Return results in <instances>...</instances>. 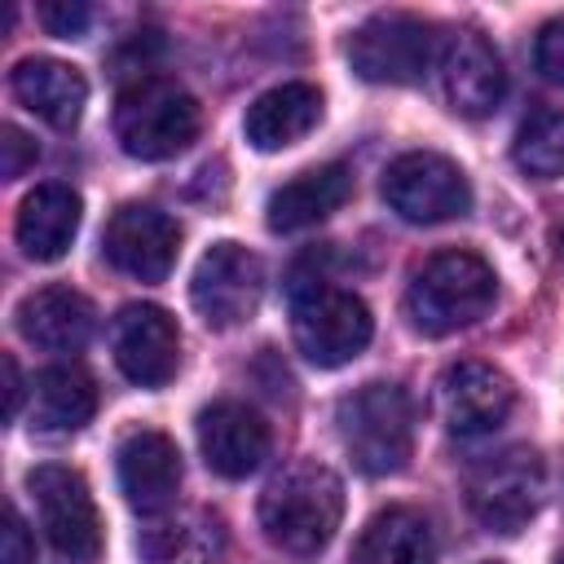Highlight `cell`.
<instances>
[{
    "mask_svg": "<svg viewBox=\"0 0 564 564\" xmlns=\"http://www.w3.org/2000/svg\"><path fill=\"white\" fill-rule=\"evenodd\" d=\"M344 520V485L326 463H291L260 494V529L286 555H317Z\"/></svg>",
    "mask_w": 564,
    "mask_h": 564,
    "instance_id": "1",
    "label": "cell"
},
{
    "mask_svg": "<svg viewBox=\"0 0 564 564\" xmlns=\"http://www.w3.org/2000/svg\"><path fill=\"white\" fill-rule=\"evenodd\" d=\"M498 295V278L494 269L476 256V251H436L427 256L405 291V313L414 322V330L423 335H454L471 322H480L489 313Z\"/></svg>",
    "mask_w": 564,
    "mask_h": 564,
    "instance_id": "2",
    "label": "cell"
},
{
    "mask_svg": "<svg viewBox=\"0 0 564 564\" xmlns=\"http://www.w3.org/2000/svg\"><path fill=\"white\" fill-rule=\"evenodd\" d=\"M335 423H339V441H344L348 458L366 476H392L410 463L414 410H410V397L401 383L370 379V383L352 388L348 397H339Z\"/></svg>",
    "mask_w": 564,
    "mask_h": 564,
    "instance_id": "3",
    "label": "cell"
},
{
    "mask_svg": "<svg viewBox=\"0 0 564 564\" xmlns=\"http://www.w3.org/2000/svg\"><path fill=\"white\" fill-rule=\"evenodd\" d=\"M198 137V101L176 84L145 75L128 84L115 101V141L123 154L141 163H159L181 154Z\"/></svg>",
    "mask_w": 564,
    "mask_h": 564,
    "instance_id": "4",
    "label": "cell"
},
{
    "mask_svg": "<svg viewBox=\"0 0 564 564\" xmlns=\"http://www.w3.org/2000/svg\"><path fill=\"white\" fill-rule=\"evenodd\" d=\"M291 335L304 361L335 370V366H348L370 344L375 317L361 295L330 282H308L291 300Z\"/></svg>",
    "mask_w": 564,
    "mask_h": 564,
    "instance_id": "5",
    "label": "cell"
},
{
    "mask_svg": "<svg viewBox=\"0 0 564 564\" xmlns=\"http://www.w3.org/2000/svg\"><path fill=\"white\" fill-rule=\"evenodd\" d=\"M542 494H546V467L542 454L529 445L489 454L467 476V507L494 533H520L538 516Z\"/></svg>",
    "mask_w": 564,
    "mask_h": 564,
    "instance_id": "6",
    "label": "cell"
},
{
    "mask_svg": "<svg viewBox=\"0 0 564 564\" xmlns=\"http://www.w3.org/2000/svg\"><path fill=\"white\" fill-rule=\"evenodd\" d=\"M383 203L410 225H441L471 207L463 167L436 150H410L383 167Z\"/></svg>",
    "mask_w": 564,
    "mask_h": 564,
    "instance_id": "7",
    "label": "cell"
},
{
    "mask_svg": "<svg viewBox=\"0 0 564 564\" xmlns=\"http://www.w3.org/2000/svg\"><path fill=\"white\" fill-rule=\"evenodd\" d=\"M40 529L48 538V546L70 560V564H88L101 551V520H97V502L88 494V480L75 467L62 463H44L26 476Z\"/></svg>",
    "mask_w": 564,
    "mask_h": 564,
    "instance_id": "8",
    "label": "cell"
},
{
    "mask_svg": "<svg viewBox=\"0 0 564 564\" xmlns=\"http://www.w3.org/2000/svg\"><path fill=\"white\" fill-rule=\"evenodd\" d=\"M264 295V264L242 242H212L189 278V300L212 330H234L256 317Z\"/></svg>",
    "mask_w": 564,
    "mask_h": 564,
    "instance_id": "9",
    "label": "cell"
},
{
    "mask_svg": "<svg viewBox=\"0 0 564 564\" xmlns=\"http://www.w3.org/2000/svg\"><path fill=\"white\" fill-rule=\"evenodd\" d=\"M432 53L436 35L414 13H375L348 40V62L366 84H419Z\"/></svg>",
    "mask_w": 564,
    "mask_h": 564,
    "instance_id": "10",
    "label": "cell"
},
{
    "mask_svg": "<svg viewBox=\"0 0 564 564\" xmlns=\"http://www.w3.org/2000/svg\"><path fill=\"white\" fill-rule=\"evenodd\" d=\"M106 260L137 278V282H163L176 264L181 251V229L167 212L150 207V203H123L110 220H106Z\"/></svg>",
    "mask_w": 564,
    "mask_h": 564,
    "instance_id": "11",
    "label": "cell"
},
{
    "mask_svg": "<svg viewBox=\"0 0 564 564\" xmlns=\"http://www.w3.org/2000/svg\"><path fill=\"white\" fill-rule=\"evenodd\" d=\"M110 352H115V366L132 383L163 388L181 366V330L167 308L128 304V308H119V317L110 326Z\"/></svg>",
    "mask_w": 564,
    "mask_h": 564,
    "instance_id": "12",
    "label": "cell"
},
{
    "mask_svg": "<svg viewBox=\"0 0 564 564\" xmlns=\"http://www.w3.org/2000/svg\"><path fill=\"white\" fill-rule=\"evenodd\" d=\"M516 405L511 379L489 361H454L436 379V414L454 436L494 432Z\"/></svg>",
    "mask_w": 564,
    "mask_h": 564,
    "instance_id": "13",
    "label": "cell"
},
{
    "mask_svg": "<svg viewBox=\"0 0 564 564\" xmlns=\"http://www.w3.org/2000/svg\"><path fill=\"white\" fill-rule=\"evenodd\" d=\"M115 467H119V489L128 498L132 511L141 516H159L176 502V489H181V454H176V441L154 432V427H141V432H128L115 449Z\"/></svg>",
    "mask_w": 564,
    "mask_h": 564,
    "instance_id": "14",
    "label": "cell"
},
{
    "mask_svg": "<svg viewBox=\"0 0 564 564\" xmlns=\"http://www.w3.org/2000/svg\"><path fill=\"white\" fill-rule=\"evenodd\" d=\"M194 427L203 463L225 480L251 476L269 454V423L242 401H212Z\"/></svg>",
    "mask_w": 564,
    "mask_h": 564,
    "instance_id": "15",
    "label": "cell"
},
{
    "mask_svg": "<svg viewBox=\"0 0 564 564\" xmlns=\"http://www.w3.org/2000/svg\"><path fill=\"white\" fill-rule=\"evenodd\" d=\"M441 88H445V101L467 119H480L502 101L507 70L480 31H454L449 35V44L441 53Z\"/></svg>",
    "mask_w": 564,
    "mask_h": 564,
    "instance_id": "16",
    "label": "cell"
},
{
    "mask_svg": "<svg viewBox=\"0 0 564 564\" xmlns=\"http://www.w3.org/2000/svg\"><path fill=\"white\" fill-rule=\"evenodd\" d=\"M79 194L62 181H48V185H35L22 203H18V220H13V238L18 247L40 260V264H53L70 251L75 234H79Z\"/></svg>",
    "mask_w": 564,
    "mask_h": 564,
    "instance_id": "17",
    "label": "cell"
},
{
    "mask_svg": "<svg viewBox=\"0 0 564 564\" xmlns=\"http://www.w3.org/2000/svg\"><path fill=\"white\" fill-rule=\"evenodd\" d=\"M18 330L26 344L44 348V352H75L88 344L97 313L93 300L79 295L75 286H40L18 304Z\"/></svg>",
    "mask_w": 564,
    "mask_h": 564,
    "instance_id": "18",
    "label": "cell"
},
{
    "mask_svg": "<svg viewBox=\"0 0 564 564\" xmlns=\"http://www.w3.org/2000/svg\"><path fill=\"white\" fill-rule=\"evenodd\" d=\"M348 198H352V172L344 163H322L278 185L264 203V220L273 234H295V229H308L335 216Z\"/></svg>",
    "mask_w": 564,
    "mask_h": 564,
    "instance_id": "19",
    "label": "cell"
},
{
    "mask_svg": "<svg viewBox=\"0 0 564 564\" xmlns=\"http://www.w3.org/2000/svg\"><path fill=\"white\" fill-rule=\"evenodd\" d=\"M13 97L40 115L48 128H75L88 101V79L79 75V66L57 62V57H22L9 75Z\"/></svg>",
    "mask_w": 564,
    "mask_h": 564,
    "instance_id": "20",
    "label": "cell"
},
{
    "mask_svg": "<svg viewBox=\"0 0 564 564\" xmlns=\"http://www.w3.org/2000/svg\"><path fill=\"white\" fill-rule=\"evenodd\" d=\"M322 119V93L304 79H291V84H278L269 93H260L251 106H247V119H242V132L256 150L273 154V150H286L295 141H304Z\"/></svg>",
    "mask_w": 564,
    "mask_h": 564,
    "instance_id": "21",
    "label": "cell"
},
{
    "mask_svg": "<svg viewBox=\"0 0 564 564\" xmlns=\"http://www.w3.org/2000/svg\"><path fill=\"white\" fill-rule=\"evenodd\" d=\"M352 564H436V542L414 507H388L366 520Z\"/></svg>",
    "mask_w": 564,
    "mask_h": 564,
    "instance_id": "22",
    "label": "cell"
},
{
    "mask_svg": "<svg viewBox=\"0 0 564 564\" xmlns=\"http://www.w3.org/2000/svg\"><path fill=\"white\" fill-rule=\"evenodd\" d=\"M35 405L31 419L40 432H75L93 419L97 410V383L84 366H48L31 383Z\"/></svg>",
    "mask_w": 564,
    "mask_h": 564,
    "instance_id": "23",
    "label": "cell"
},
{
    "mask_svg": "<svg viewBox=\"0 0 564 564\" xmlns=\"http://www.w3.org/2000/svg\"><path fill=\"white\" fill-rule=\"evenodd\" d=\"M516 163L538 181L564 176V110H538L516 137Z\"/></svg>",
    "mask_w": 564,
    "mask_h": 564,
    "instance_id": "24",
    "label": "cell"
},
{
    "mask_svg": "<svg viewBox=\"0 0 564 564\" xmlns=\"http://www.w3.org/2000/svg\"><path fill=\"white\" fill-rule=\"evenodd\" d=\"M88 18H93V9L84 0H44L40 4V22L57 40H79L88 31Z\"/></svg>",
    "mask_w": 564,
    "mask_h": 564,
    "instance_id": "25",
    "label": "cell"
},
{
    "mask_svg": "<svg viewBox=\"0 0 564 564\" xmlns=\"http://www.w3.org/2000/svg\"><path fill=\"white\" fill-rule=\"evenodd\" d=\"M533 62H538V70H542L555 88H564V18H551V22L538 31Z\"/></svg>",
    "mask_w": 564,
    "mask_h": 564,
    "instance_id": "26",
    "label": "cell"
},
{
    "mask_svg": "<svg viewBox=\"0 0 564 564\" xmlns=\"http://www.w3.org/2000/svg\"><path fill=\"white\" fill-rule=\"evenodd\" d=\"M0 137H4V141H0V154H4V159H0V172H4V181H18V176L35 163L40 150H35V141H31L22 128H13V123H4Z\"/></svg>",
    "mask_w": 564,
    "mask_h": 564,
    "instance_id": "27",
    "label": "cell"
},
{
    "mask_svg": "<svg viewBox=\"0 0 564 564\" xmlns=\"http://www.w3.org/2000/svg\"><path fill=\"white\" fill-rule=\"evenodd\" d=\"M35 560V542L26 533V520L18 516V507L4 511V564H31Z\"/></svg>",
    "mask_w": 564,
    "mask_h": 564,
    "instance_id": "28",
    "label": "cell"
},
{
    "mask_svg": "<svg viewBox=\"0 0 564 564\" xmlns=\"http://www.w3.org/2000/svg\"><path fill=\"white\" fill-rule=\"evenodd\" d=\"M0 366H4V419H18V410H22V370H18L13 357H0Z\"/></svg>",
    "mask_w": 564,
    "mask_h": 564,
    "instance_id": "29",
    "label": "cell"
},
{
    "mask_svg": "<svg viewBox=\"0 0 564 564\" xmlns=\"http://www.w3.org/2000/svg\"><path fill=\"white\" fill-rule=\"evenodd\" d=\"M560 251H564V229H560Z\"/></svg>",
    "mask_w": 564,
    "mask_h": 564,
    "instance_id": "30",
    "label": "cell"
},
{
    "mask_svg": "<svg viewBox=\"0 0 564 564\" xmlns=\"http://www.w3.org/2000/svg\"><path fill=\"white\" fill-rule=\"evenodd\" d=\"M560 564H564V560H560Z\"/></svg>",
    "mask_w": 564,
    "mask_h": 564,
    "instance_id": "31",
    "label": "cell"
}]
</instances>
